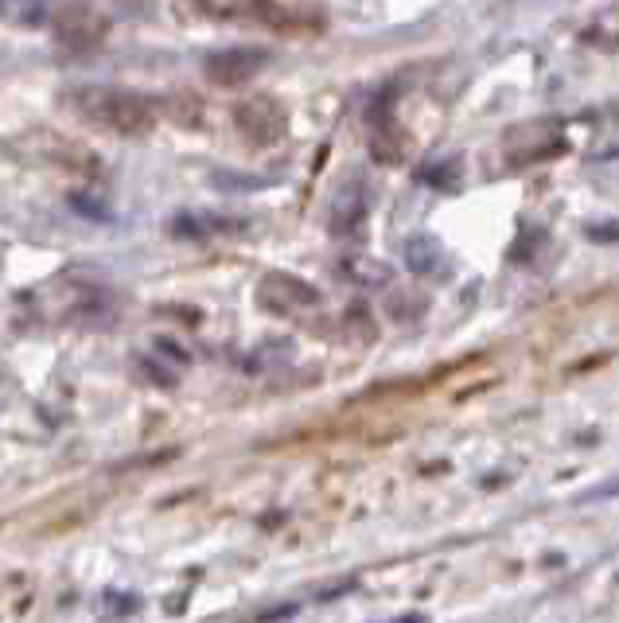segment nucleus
Returning <instances> with one entry per match:
<instances>
[{"instance_id": "423d86ee", "label": "nucleus", "mask_w": 619, "mask_h": 623, "mask_svg": "<svg viewBox=\"0 0 619 623\" xmlns=\"http://www.w3.org/2000/svg\"><path fill=\"white\" fill-rule=\"evenodd\" d=\"M106 35V20L98 12H90L86 4H71V9L58 17V43L66 51H86Z\"/></svg>"}, {"instance_id": "0eeeda50", "label": "nucleus", "mask_w": 619, "mask_h": 623, "mask_svg": "<svg viewBox=\"0 0 619 623\" xmlns=\"http://www.w3.org/2000/svg\"><path fill=\"white\" fill-rule=\"evenodd\" d=\"M366 214V191L359 188V183H343L335 196V203H331V234H351V230L363 222Z\"/></svg>"}, {"instance_id": "20e7f679", "label": "nucleus", "mask_w": 619, "mask_h": 623, "mask_svg": "<svg viewBox=\"0 0 619 623\" xmlns=\"http://www.w3.org/2000/svg\"><path fill=\"white\" fill-rule=\"evenodd\" d=\"M257 304L277 312V316H289V312H300V308H316L320 293H316L308 281L292 277V273H265L262 285H257Z\"/></svg>"}, {"instance_id": "7ed1b4c3", "label": "nucleus", "mask_w": 619, "mask_h": 623, "mask_svg": "<svg viewBox=\"0 0 619 623\" xmlns=\"http://www.w3.org/2000/svg\"><path fill=\"white\" fill-rule=\"evenodd\" d=\"M234 125H238V133L254 148H269L289 133V114H285L281 102L269 98V94H254V98L234 106Z\"/></svg>"}, {"instance_id": "f03ea898", "label": "nucleus", "mask_w": 619, "mask_h": 623, "mask_svg": "<svg viewBox=\"0 0 619 623\" xmlns=\"http://www.w3.org/2000/svg\"><path fill=\"white\" fill-rule=\"evenodd\" d=\"M12 156L20 165H43V168H58V172H75V176H94L98 172V156L90 148H83L78 140L58 137L51 129H28L20 137L4 140Z\"/></svg>"}, {"instance_id": "39448f33", "label": "nucleus", "mask_w": 619, "mask_h": 623, "mask_svg": "<svg viewBox=\"0 0 619 623\" xmlns=\"http://www.w3.org/2000/svg\"><path fill=\"white\" fill-rule=\"evenodd\" d=\"M265 63H269V51L265 47H226L206 59V78L215 86H242V83H249Z\"/></svg>"}, {"instance_id": "f257e3e1", "label": "nucleus", "mask_w": 619, "mask_h": 623, "mask_svg": "<svg viewBox=\"0 0 619 623\" xmlns=\"http://www.w3.org/2000/svg\"><path fill=\"white\" fill-rule=\"evenodd\" d=\"M63 106L83 122L106 133H121V137H141L157 125L152 102L137 91H125V86H75L63 94Z\"/></svg>"}, {"instance_id": "6e6552de", "label": "nucleus", "mask_w": 619, "mask_h": 623, "mask_svg": "<svg viewBox=\"0 0 619 623\" xmlns=\"http://www.w3.org/2000/svg\"><path fill=\"white\" fill-rule=\"evenodd\" d=\"M405 265H409L413 273L429 277V273H437L440 265H445V246H440L437 239H429V234H413V239L405 242Z\"/></svg>"}]
</instances>
